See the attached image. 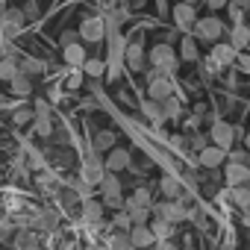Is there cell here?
<instances>
[{
    "mask_svg": "<svg viewBox=\"0 0 250 250\" xmlns=\"http://www.w3.org/2000/svg\"><path fill=\"white\" fill-rule=\"evenodd\" d=\"M124 62H127L130 71H145V47H142V42L124 44Z\"/></svg>",
    "mask_w": 250,
    "mask_h": 250,
    "instance_id": "11",
    "label": "cell"
},
{
    "mask_svg": "<svg viewBox=\"0 0 250 250\" xmlns=\"http://www.w3.org/2000/svg\"><path fill=\"white\" fill-rule=\"evenodd\" d=\"M9 232H15V224H12V218H9V221H0V241H3V238H9Z\"/></svg>",
    "mask_w": 250,
    "mask_h": 250,
    "instance_id": "45",
    "label": "cell"
},
{
    "mask_svg": "<svg viewBox=\"0 0 250 250\" xmlns=\"http://www.w3.org/2000/svg\"><path fill=\"white\" fill-rule=\"evenodd\" d=\"M33 115H50V100H36Z\"/></svg>",
    "mask_w": 250,
    "mask_h": 250,
    "instance_id": "46",
    "label": "cell"
},
{
    "mask_svg": "<svg viewBox=\"0 0 250 250\" xmlns=\"http://www.w3.org/2000/svg\"><path fill=\"white\" fill-rule=\"evenodd\" d=\"M147 59H150V65H156L162 74H174V71H177V53H174V47H168V44L150 47Z\"/></svg>",
    "mask_w": 250,
    "mask_h": 250,
    "instance_id": "4",
    "label": "cell"
},
{
    "mask_svg": "<svg viewBox=\"0 0 250 250\" xmlns=\"http://www.w3.org/2000/svg\"><path fill=\"white\" fill-rule=\"evenodd\" d=\"M80 85H83V68H74V65H68V71H65V88L77 91Z\"/></svg>",
    "mask_w": 250,
    "mask_h": 250,
    "instance_id": "31",
    "label": "cell"
},
{
    "mask_svg": "<svg viewBox=\"0 0 250 250\" xmlns=\"http://www.w3.org/2000/svg\"><path fill=\"white\" fill-rule=\"evenodd\" d=\"M9 85H12V94H18V97H24V94H30L33 91V77H27V74H15L12 80H9Z\"/></svg>",
    "mask_w": 250,
    "mask_h": 250,
    "instance_id": "24",
    "label": "cell"
},
{
    "mask_svg": "<svg viewBox=\"0 0 250 250\" xmlns=\"http://www.w3.org/2000/svg\"><path fill=\"white\" fill-rule=\"evenodd\" d=\"M100 218H103V203L91 200V197H83V221L85 224H100Z\"/></svg>",
    "mask_w": 250,
    "mask_h": 250,
    "instance_id": "17",
    "label": "cell"
},
{
    "mask_svg": "<svg viewBox=\"0 0 250 250\" xmlns=\"http://www.w3.org/2000/svg\"><path fill=\"white\" fill-rule=\"evenodd\" d=\"M150 229H153L156 244H162L165 238H171V235H174V224H171V221H165V218H159V215H156V221L150 224Z\"/></svg>",
    "mask_w": 250,
    "mask_h": 250,
    "instance_id": "23",
    "label": "cell"
},
{
    "mask_svg": "<svg viewBox=\"0 0 250 250\" xmlns=\"http://www.w3.org/2000/svg\"><path fill=\"white\" fill-rule=\"evenodd\" d=\"M103 174H106V165H103L100 153H94V150H91V156L80 165V180H83V183H88V186H97Z\"/></svg>",
    "mask_w": 250,
    "mask_h": 250,
    "instance_id": "5",
    "label": "cell"
},
{
    "mask_svg": "<svg viewBox=\"0 0 250 250\" xmlns=\"http://www.w3.org/2000/svg\"><path fill=\"white\" fill-rule=\"evenodd\" d=\"M244 218H247V224H250V203L244 206Z\"/></svg>",
    "mask_w": 250,
    "mask_h": 250,
    "instance_id": "51",
    "label": "cell"
},
{
    "mask_svg": "<svg viewBox=\"0 0 250 250\" xmlns=\"http://www.w3.org/2000/svg\"><path fill=\"white\" fill-rule=\"evenodd\" d=\"M232 142H235V130L229 127L227 121H215V124H212V145H218V147L229 150V147H232Z\"/></svg>",
    "mask_w": 250,
    "mask_h": 250,
    "instance_id": "10",
    "label": "cell"
},
{
    "mask_svg": "<svg viewBox=\"0 0 250 250\" xmlns=\"http://www.w3.org/2000/svg\"><path fill=\"white\" fill-rule=\"evenodd\" d=\"M244 145H247V150H250V133H247V139H244Z\"/></svg>",
    "mask_w": 250,
    "mask_h": 250,
    "instance_id": "52",
    "label": "cell"
},
{
    "mask_svg": "<svg viewBox=\"0 0 250 250\" xmlns=\"http://www.w3.org/2000/svg\"><path fill=\"white\" fill-rule=\"evenodd\" d=\"M180 59H183V62H197V59H200L197 42H194L191 36H183V42H180Z\"/></svg>",
    "mask_w": 250,
    "mask_h": 250,
    "instance_id": "22",
    "label": "cell"
},
{
    "mask_svg": "<svg viewBox=\"0 0 250 250\" xmlns=\"http://www.w3.org/2000/svg\"><path fill=\"white\" fill-rule=\"evenodd\" d=\"M80 39L83 42H88V44H97V42H103L106 39V24H103V18H85L83 24H80Z\"/></svg>",
    "mask_w": 250,
    "mask_h": 250,
    "instance_id": "7",
    "label": "cell"
},
{
    "mask_svg": "<svg viewBox=\"0 0 250 250\" xmlns=\"http://www.w3.org/2000/svg\"><path fill=\"white\" fill-rule=\"evenodd\" d=\"M24 21H27L24 9H18V6L3 9V15H0V36H3V39H15L24 30Z\"/></svg>",
    "mask_w": 250,
    "mask_h": 250,
    "instance_id": "3",
    "label": "cell"
},
{
    "mask_svg": "<svg viewBox=\"0 0 250 250\" xmlns=\"http://www.w3.org/2000/svg\"><path fill=\"white\" fill-rule=\"evenodd\" d=\"M103 165H106V171H115V174H121L124 168H130L133 165V156H130V150L127 147H109L106 150V159H103Z\"/></svg>",
    "mask_w": 250,
    "mask_h": 250,
    "instance_id": "6",
    "label": "cell"
},
{
    "mask_svg": "<svg viewBox=\"0 0 250 250\" xmlns=\"http://www.w3.org/2000/svg\"><path fill=\"white\" fill-rule=\"evenodd\" d=\"M133 203H139V206H153V197H150V188H145V186H139L136 191H133Z\"/></svg>",
    "mask_w": 250,
    "mask_h": 250,
    "instance_id": "35",
    "label": "cell"
},
{
    "mask_svg": "<svg viewBox=\"0 0 250 250\" xmlns=\"http://www.w3.org/2000/svg\"><path fill=\"white\" fill-rule=\"evenodd\" d=\"M36 183L42 186V191H53V174H39Z\"/></svg>",
    "mask_w": 250,
    "mask_h": 250,
    "instance_id": "43",
    "label": "cell"
},
{
    "mask_svg": "<svg viewBox=\"0 0 250 250\" xmlns=\"http://www.w3.org/2000/svg\"><path fill=\"white\" fill-rule=\"evenodd\" d=\"M191 30H194V39H200L203 44H212V42H218L221 36H224V24L218 21V18H197L194 24H191Z\"/></svg>",
    "mask_w": 250,
    "mask_h": 250,
    "instance_id": "2",
    "label": "cell"
},
{
    "mask_svg": "<svg viewBox=\"0 0 250 250\" xmlns=\"http://www.w3.org/2000/svg\"><path fill=\"white\" fill-rule=\"evenodd\" d=\"M209 59H212L218 68H227V65H232V62H235V47H232V44L212 42V47H209Z\"/></svg>",
    "mask_w": 250,
    "mask_h": 250,
    "instance_id": "12",
    "label": "cell"
},
{
    "mask_svg": "<svg viewBox=\"0 0 250 250\" xmlns=\"http://www.w3.org/2000/svg\"><path fill=\"white\" fill-rule=\"evenodd\" d=\"M227 9H229V18H232V24H238V21H241V15H244V9L235 3V0H229V3H227Z\"/></svg>",
    "mask_w": 250,
    "mask_h": 250,
    "instance_id": "42",
    "label": "cell"
},
{
    "mask_svg": "<svg viewBox=\"0 0 250 250\" xmlns=\"http://www.w3.org/2000/svg\"><path fill=\"white\" fill-rule=\"evenodd\" d=\"M229 44H232L235 50H244V47L250 44V27L238 21V24L232 27V33H229Z\"/></svg>",
    "mask_w": 250,
    "mask_h": 250,
    "instance_id": "20",
    "label": "cell"
},
{
    "mask_svg": "<svg viewBox=\"0 0 250 250\" xmlns=\"http://www.w3.org/2000/svg\"><path fill=\"white\" fill-rule=\"evenodd\" d=\"M186 3H200V0H186Z\"/></svg>",
    "mask_w": 250,
    "mask_h": 250,
    "instance_id": "53",
    "label": "cell"
},
{
    "mask_svg": "<svg viewBox=\"0 0 250 250\" xmlns=\"http://www.w3.org/2000/svg\"><path fill=\"white\" fill-rule=\"evenodd\" d=\"M100 203H103V209H121V206H124V194H121V191H118V194H103Z\"/></svg>",
    "mask_w": 250,
    "mask_h": 250,
    "instance_id": "38",
    "label": "cell"
},
{
    "mask_svg": "<svg viewBox=\"0 0 250 250\" xmlns=\"http://www.w3.org/2000/svg\"><path fill=\"white\" fill-rule=\"evenodd\" d=\"M71 42H80V33H77V30H62V33H59V47H65V44H71Z\"/></svg>",
    "mask_w": 250,
    "mask_h": 250,
    "instance_id": "39",
    "label": "cell"
},
{
    "mask_svg": "<svg viewBox=\"0 0 250 250\" xmlns=\"http://www.w3.org/2000/svg\"><path fill=\"white\" fill-rule=\"evenodd\" d=\"M247 153H250V150H227V159H232V162H247Z\"/></svg>",
    "mask_w": 250,
    "mask_h": 250,
    "instance_id": "48",
    "label": "cell"
},
{
    "mask_svg": "<svg viewBox=\"0 0 250 250\" xmlns=\"http://www.w3.org/2000/svg\"><path fill=\"white\" fill-rule=\"evenodd\" d=\"M159 218H165V221H171V224H180V221H188L191 218V212H188V206L180 200V197H165L159 206H150Z\"/></svg>",
    "mask_w": 250,
    "mask_h": 250,
    "instance_id": "1",
    "label": "cell"
},
{
    "mask_svg": "<svg viewBox=\"0 0 250 250\" xmlns=\"http://www.w3.org/2000/svg\"><path fill=\"white\" fill-rule=\"evenodd\" d=\"M180 112H183V106H180V100H177L174 94L162 100V115H165V121H171V118H180Z\"/></svg>",
    "mask_w": 250,
    "mask_h": 250,
    "instance_id": "32",
    "label": "cell"
},
{
    "mask_svg": "<svg viewBox=\"0 0 250 250\" xmlns=\"http://www.w3.org/2000/svg\"><path fill=\"white\" fill-rule=\"evenodd\" d=\"M15 247H39V235H36L33 229H24V227H21V232H18V238H15Z\"/></svg>",
    "mask_w": 250,
    "mask_h": 250,
    "instance_id": "33",
    "label": "cell"
},
{
    "mask_svg": "<svg viewBox=\"0 0 250 250\" xmlns=\"http://www.w3.org/2000/svg\"><path fill=\"white\" fill-rule=\"evenodd\" d=\"M203 3H209L212 9H224V6L229 3V0H203Z\"/></svg>",
    "mask_w": 250,
    "mask_h": 250,
    "instance_id": "49",
    "label": "cell"
},
{
    "mask_svg": "<svg viewBox=\"0 0 250 250\" xmlns=\"http://www.w3.org/2000/svg\"><path fill=\"white\" fill-rule=\"evenodd\" d=\"M80 68H83V74H88V77H94V80L106 74V62H103V59H88V56H85V62H83Z\"/></svg>",
    "mask_w": 250,
    "mask_h": 250,
    "instance_id": "29",
    "label": "cell"
},
{
    "mask_svg": "<svg viewBox=\"0 0 250 250\" xmlns=\"http://www.w3.org/2000/svg\"><path fill=\"white\" fill-rule=\"evenodd\" d=\"M47 100H50V103H62V100H65L62 85H50V88H47Z\"/></svg>",
    "mask_w": 250,
    "mask_h": 250,
    "instance_id": "40",
    "label": "cell"
},
{
    "mask_svg": "<svg viewBox=\"0 0 250 250\" xmlns=\"http://www.w3.org/2000/svg\"><path fill=\"white\" fill-rule=\"evenodd\" d=\"M97 186H100V194H118V191H121V180H118L115 171H106Z\"/></svg>",
    "mask_w": 250,
    "mask_h": 250,
    "instance_id": "25",
    "label": "cell"
},
{
    "mask_svg": "<svg viewBox=\"0 0 250 250\" xmlns=\"http://www.w3.org/2000/svg\"><path fill=\"white\" fill-rule=\"evenodd\" d=\"M229 188H232V191H229V200L244 209V206L250 203V186H247V183H238V186H229Z\"/></svg>",
    "mask_w": 250,
    "mask_h": 250,
    "instance_id": "28",
    "label": "cell"
},
{
    "mask_svg": "<svg viewBox=\"0 0 250 250\" xmlns=\"http://www.w3.org/2000/svg\"><path fill=\"white\" fill-rule=\"evenodd\" d=\"M224 159H227V150L218 147V145L200 147V156H197V162H200L203 168H218V165H224Z\"/></svg>",
    "mask_w": 250,
    "mask_h": 250,
    "instance_id": "13",
    "label": "cell"
},
{
    "mask_svg": "<svg viewBox=\"0 0 250 250\" xmlns=\"http://www.w3.org/2000/svg\"><path fill=\"white\" fill-rule=\"evenodd\" d=\"M18 71L27 74V77H39V74L47 71V62L44 59H33V56H21L18 59Z\"/></svg>",
    "mask_w": 250,
    "mask_h": 250,
    "instance_id": "16",
    "label": "cell"
},
{
    "mask_svg": "<svg viewBox=\"0 0 250 250\" xmlns=\"http://www.w3.org/2000/svg\"><path fill=\"white\" fill-rule=\"evenodd\" d=\"M115 227H118V229H130V227H133L127 209H115Z\"/></svg>",
    "mask_w": 250,
    "mask_h": 250,
    "instance_id": "37",
    "label": "cell"
},
{
    "mask_svg": "<svg viewBox=\"0 0 250 250\" xmlns=\"http://www.w3.org/2000/svg\"><path fill=\"white\" fill-rule=\"evenodd\" d=\"M130 244H133V247H150V244H156L153 229H150L147 224H133V227H130Z\"/></svg>",
    "mask_w": 250,
    "mask_h": 250,
    "instance_id": "14",
    "label": "cell"
},
{
    "mask_svg": "<svg viewBox=\"0 0 250 250\" xmlns=\"http://www.w3.org/2000/svg\"><path fill=\"white\" fill-rule=\"evenodd\" d=\"M168 142H171V147H174L177 153H186V136H171Z\"/></svg>",
    "mask_w": 250,
    "mask_h": 250,
    "instance_id": "47",
    "label": "cell"
},
{
    "mask_svg": "<svg viewBox=\"0 0 250 250\" xmlns=\"http://www.w3.org/2000/svg\"><path fill=\"white\" fill-rule=\"evenodd\" d=\"M18 74V56H3L0 59V83H9Z\"/></svg>",
    "mask_w": 250,
    "mask_h": 250,
    "instance_id": "26",
    "label": "cell"
},
{
    "mask_svg": "<svg viewBox=\"0 0 250 250\" xmlns=\"http://www.w3.org/2000/svg\"><path fill=\"white\" fill-rule=\"evenodd\" d=\"M174 94V83L168 80V74H159V77H153V80H147V97H153V100H165V97H171Z\"/></svg>",
    "mask_w": 250,
    "mask_h": 250,
    "instance_id": "9",
    "label": "cell"
},
{
    "mask_svg": "<svg viewBox=\"0 0 250 250\" xmlns=\"http://www.w3.org/2000/svg\"><path fill=\"white\" fill-rule=\"evenodd\" d=\"M235 3H238L241 9H250V0H235Z\"/></svg>",
    "mask_w": 250,
    "mask_h": 250,
    "instance_id": "50",
    "label": "cell"
},
{
    "mask_svg": "<svg viewBox=\"0 0 250 250\" xmlns=\"http://www.w3.org/2000/svg\"><path fill=\"white\" fill-rule=\"evenodd\" d=\"M6 209H9V215H12V212H21V209H24V200L9 194V197H6Z\"/></svg>",
    "mask_w": 250,
    "mask_h": 250,
    "instance_id": "44",
    "label": "cell"
},
{
    "mask_svg": "<svg viewBox=\"0 0 250 250\" xmlns=\"http://www.w3.org/2000/svg\"><path fill=\"white\" fill-rule=\"evenodd\" d=\"M174 21H177V27L180 30H191V24L197 21V15H194V3H177L174 6Z\"/></svg>",
    "mask_w": 250,
    "mask_h": 250,
    "instance_id": "15",
    "label": "cell"
},
{
    "mask_svg": "<svg viewBox=\"0 0 250 250\" xmlns=\"http://www.w3.org/2000/svg\"><path fill=\"white\" fill-rule=\"evenodd\" d=\"M224 177H227V186H238V183H250V165L247 162H232V159H224Z\"/></svg>",
    "mask_w": 250,
    "mask_h": 250,
    "instance_id": "8",
    "label": "cell"
},
{
    "mask_svg": "<svg viewBox=\"0 0 250 250\" xmlns=\"http://www.w3.org/2000/svg\"><path fill=\"white\" fill-rule=\"evenodd\" d=\"M142 112L153 121V127L159 130L162 124H165V115H162V103L159 100H153V97H147V100H142Z\"/></svg>",
    "mask_w": 250,
    "mask_h": 250,
    "instance_id": "18",
    "label": "cell"
},
{
    "mask_svg": "<svg viewBox=\"0 0 250 250\" xmlns=\"http://www.w3.org/2000/svg\"><path fill=\"white\" fill-rule=\"evenodd\" d=\"M33 118H36V115H33V109H18V112L12 115V124H15V127H27Z\"/></svg>",
    "mask_w": 250,
    "mask_h": 250,
    "instance_id": "36",
    "label": "cell"
},
{
    "mask_svg": "<svg viewBox=\"0 0 250 250\" xmlns=\"http://www.w3.org/2000/svg\"><path fill=\"white\" fill-rule=\"evenodd\" d=\"M33 130H36V136L50 139L53 136V121H50V115H36L33 118Z\"/></svg>",
    "mask_w": 250,
    "mask_h": 250,
    "instance_id": "27",
    "label": "cell"
},
{
    "mask_svg": "<svg viewBox=\"0 0 250 250\" xmlns=\"http://www.w3.org/2000/svg\"><path fill=\"white\" fill-rule=\"evenodd\" d=\"M115 142H118V136H115L112 130H100V133H94L91 150H94V153H106L109 147H115Z\"/></svg>",
    "mask_w": 250,
    "mask_h": 250,
    "instance_id": "21",
    "label": "cell"
},
{
    "mask_svg": "<svg viewBox=\"0 0 250 250\" xmlns=\"http://www.w3.org/2000/svg\"><path fill=\"white\" fill-rule=\"evenodd\" d=\"M62 56H65V62H68V65L80 68V65L85 62V47H83L80 42H71V44H65V47H62Z\"/></svg>",
    "mask_w": 250,
    "mask_h": 250,
    "instance_id": "19",
    "label": "cell"
},
{
    "mask_svg": "<svg viewBox=\"0 0 250 250\" xmlns=\"http://www.w3.org/2000/svg\"><path fill=\"white\" fill-rule=\"evenodd\" d=\"M159 188H162L165 197H180V191H183V186H180L177 177H162L159 180Z\"/></svg>",
    "mask_w": 250,
    "mask_h": 250,
    "instance_id": "30",
    "label": "cell"
},
{
    "mask_svg": "<svg viewBox=\"0 0 250 250\" xmlns=\"http://www.w3.org/2000/svg\"><path fill=\"white\" fill-rule=\"evenodd\" d=\"M247 165H250V153H247Z\"/></svg>",
    "mask_w": 250,
    "mask_h": 250,
    "instance_id": "54",
    "label": "cell"
},
{
    "mask_svg": "<svg viewBox=\"0 0 250 250\" xmlns=\"http://www.w3.org/2000/svg\"><path fill=\"white\" fill-rule=\"evenodd\" d=\"M109 247H133V244H130V229H118V227H115V232H112V238H109Z\"/></svg>",
    "mask_w": 250,
    "mask_h": 250,
    "instance_id": "34",
    "label": "cell"
},
{
    "mask_svg": "<svg viewBox=\"0 0 250 250\" xmlns=\"http://www.w3.org/2000/svg\"><path fill=\"white\" fill-rule=\"evenodd\" d=\"M50 156H53V162H56L59 168H65V165L71 162V153H68V150H50Z\"/></svg>",
    "mask_w": 250,
    "mask_h": 250,
    "instance_id": "41",
    "label": "cell"
}]
</instances>
